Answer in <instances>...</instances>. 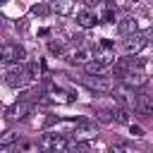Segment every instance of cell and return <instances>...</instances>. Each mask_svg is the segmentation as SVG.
<instances>
[{
	"label": "cell",
	"instance_id": "8",
	"mask_svg": "<svg viewBox=\"0 0 153 153\" xmlns=\"http://www.w3.org/2000/svg\"><path fill=\"white\" fill-rule=\"evenodd\" d=\"M122 81H124V86H127V88H139V86H143V84H146V74H143L141 69H131Z\"/></svg>",
	"mask_w": 153,
	"mask_h": 153
},
{
	"label": "cell",
	"instance_id": "9",
	"mask_svg": "<svg viewBox=\"0 0 153 153\" xmlns=\"http://www.w3.org/2000/svg\"><path fill=\"white\" fill-rule=\"evenodd\" d=\"M134 110L136 112H141V115H153V100L148 98V96H143V93H139L136 96V103H134Z\"/></svg>",
	"mask_w": 153,
	"mask_h": 153
},
{
	"label": "cell",
	"instance_id": "14",
	"mask_svg": "<svg viewBox=\"0 0 153 153\" xmlns=\"http://www.w3.org/2000/svg\"><path fill=\"white\" fill-rule=\"evenodd\" d=\"M96 120H98V122H103V124H110V122H115V110L103 108V110H98V112H96Z\"/></svg>",
	"mask_w": 153,
	"mask_h": 153
},
{
	"label": "cell",
	"instance_id": "16",
	"mask_svg": "<svg viewBox=\"0 0 153 153\" xmlns=\"http://www.w3.org/2000/svg\"><path fill=\"white\" fill-rule=\"evenodd\" d=\"M48 50H50L53 55H60V53L65 50V41H55V38H50V41H48Z\"/></svg>",
	"mask_w": 153,
	"mask_h": 153
},
{
	"label": "cell",
	"instance_id": "2",
	"mask_svg": "<svg viewBox=\"0 0 153 153\" xmlns=\"http://www.w3.org/2000/svg\"><path fill=\"white\" fill-rule=\"evenodd\" d=\"M84 84L91 88V91H98V93H110L112 88H115V84H112V74L108 76V74H88L86 79H84Z\"/></svg>",
	"mask_w": 153,
	"mask_h": 153
},
{
	"label": "cell",
	"instance_id": "3",
	"mask_svg": "<svg viewBox=\"0 0 153 153\" xmlns=\"http://www.w3.org/2000/svg\"><path fill=\"white\" fill-rule=\"evenodd\" d=\"M122 45H124V53H127V55H136V53H141V50L148 45V36L134 31V33L124 36V43H122Z\"/></svg>",
	"mask_w": 153,
	"mask_h": 153
},
{
	"label": "cell",
	"instance_id": "19",
	"mask_svg": "<svg viewBox=\"0 0 153 153\" xmlns=\"http://www.w3.org/2000/svg\"><path fill=\"white\" fill-rule=\"evenodd\" d=\"M129 131H131L134 136H143V129H141V127H136V124H131V122H129Z\"/></svg>",
	"mask_w": 153,
	"mask_h": 153
},
{
	"label": "cell",
	"instance_id": "22",
	"mask_svg": "<svg viewBox=\"0 0 153 153\" xmlns=\"http://www.w3.org/2000/svg\"><path fill=\"white\" fill-rule=\"evenodd\" d=\"M131 2H136V0H131Z\"/></svg>",
	"mask_w": 153,
	"mask_h": 153
},
{
	"label": "cell",
	"instance_id": "1",
	"mask_svg": "<svg viewBox=\"0 0 153 153\" xmlns=\"http://www.w3.org/2000/svg\"><path fill=\"white\" fill-rule=\"evenodd\" d=\"M5 84L10 88H24L26 84H31V76H29V69L24 65H17L12 69L5 72Z\"/></svg>",
	"mask_w": 153,
	"mask_h": 153
},
{
	"label": "cell",
	"instance_id": "12",
	"mask_svg": "<svg viewBox=\"0 0 153 153\" xmlns=\"http://www.w3.org/2000/svg\"><path fill=\"white\" fill-rule=\"evenodd\" d=\"M117 31H120V36L134 33V31H136V19H134V17H122L120 24H117Z\"/></svg>",
	"mask_w": 153,
	"mask_h": 153
},
{
	"label": "cell",
	"instance_id": "7",
	"mask_svg": "<svg viewBox=\"0 0 153 153\" xmlns=\"http://www.w3.org/2000/svg\"><path fill=\"white\" fill-rule=\"evenodd\" d=\"M110 62H115V60H112V55H100V57L88 60V62L84 65V69H86V74H100Z\"/></svg>",
	"mask_w": 153,
	"mask_h": 153
},
{
	"label": "cell",
	"instance_id": "5",
	"mask_svg": "<svg viewBox=\"0 0 153 153\" xmlns=\"http://www.w3.org/2000/svg\"><path fill=\"white\" fill-rule=\"evenodd\" d=\"M24 57H26V50H24L19 43H5V45H2V62H5V65L22 62Z\"/></svg>",
	"mask_w": 153,
	"mask_h": 153
},
{
	"label": "cell",
	"instance_id": "10",
	"mask_svg": "<svg viewBox=\"0 0 153 153\" xmlns=\"http://www.w3.org/2000/svg\"><path fill=\"white\" fill-rule=\"evenodd\" d=\"M29 112H31V103H26V100H19V103H14L10 108V117L12 120H24Z\"/></svg>",
	"mask_w": 153,
	"mask_h": 153
},
{
	"label": "cell",
	"instance_id": "15",
	"mask_svg": "<svg viewBox=\"0 0 153 153\" xmlns=\"http://www.w3.org/2000/svg\"><path fill=\"white\" fill-rule=\"evenodd\" d=\"M115 122H120V124H129L131 122V117H129V108H117L115 110Z\"/></svg>",
	"mask_w": 153,
	"mask_h": 153
},
{
	"label": "cell",
	"instance_id": "13",
	"mask_svg": "<svg viewBox=\"0 0 153 153\" xmlns=\"http://www.w3.org/2000/svg\"><path fill=\"white\" fill-rule=\"evenodd\" d=\"M76 24H79L81 29H91V26L96 24V14L88 12V10H81V12L76 14Z\"/></svg>",
	"mask_w": 153,
	"mask_h": 153
},
{
	"label": "cell",
	"instance_id": "21",
	"mask_svg": "<svg viewBox=\"0 0 153 153\" xmlns=\"http://www.w3.org/2000/svg\"><path fill=\"white\" fill-rule=\"evenodd\" d=\"M103 22H115V12H112V10H108V12L103 14Z\"/></svg>",
	"mask_w": 153,
	"mask_h": 153
},
{
	"label": "cell",
	"instance_id": "6",
	"mask_svg": "<svg viewBox=\"0 0 153 153\" xmlns=\"http://www.w3.org/2000/svg\"><path fill=\"white\" fill-rule=\"evenodd\" d=\"M88 60H93V48H88V45H76L67 55V62L69 65H86Z\"/></svg>",
	"mask_w": 153,
	"mask_h": 153
},
{
	"label": "cell",
	"instance_id": "18",
	"mask_svg": "<svg viewBox=\"0 0 153 153\" xmlns=\"http://www.w3.org/2000/svg\"><path fill=\"white\" fill-rule=\"evenodd\" d=\"M112 151H129V153H131L134 148H131L129 143H122V141H120V143H115V146H112Z\"/></svg>",
	"mask_w": 153,
	"mask_h": 153
},
{
	"label": "cell",
	"instance_id": "11",
	"mask_svg": "<svg viewBox=\"0 0 153 153\" xmlns=\"http://www.w3.org/2000/svg\"><path fill=\"white\" fill-rule=\"evenodd\" d=\"M50 10L57 12L60 17H67V14H72V10H74V0H53V2H50Z\"/></svg>",
	"mask_w": 153,
	"mask_h": 153
},
{
	"label": "cell",
	"instance_id": "20",
	"mask_svg": "<svg viewBox=\"0 0 153 153\" xmlns=\"http://www.w3.org/2000/svg\"><path fill=\"white\" fill-rule=\"evenodd\" d=\"M45 12H48L45 5H33V14H45Z\"/></svg>",
	"mask_w": 153,
	"mask_h": 153
},
{
	"label": "cell",
	"instance_id": "4",
	"mask_svg": "<svg viewBox=\"0 0 153 153\" xmlns=\"http://www.w3.org/2000/svg\"><path fill=\"white\" fill-rule=\"evenodd\" d=\"M38 148H43V151H67L69 148V141L65 139V136H60V134H43L41 136V141H38Z\"/></svg>",
	"mask_w": 153,
	"mask_h": 153
},
{
	"label": "cell",
	"instance_id": "17",
	"mask_svg": "<svg viewBox=\"0 0 153 153\" xmlns=\"http://www.w3.org/2000/svg\"><path fill=\"white\" fill-rule=\"evenodd\" d=\"M12 143H17V134L5 131V134H2V139H0V146H12Z\"/></svg>",
	"mask_w": 153,
	"mask_h": 153
}]
</instances>
